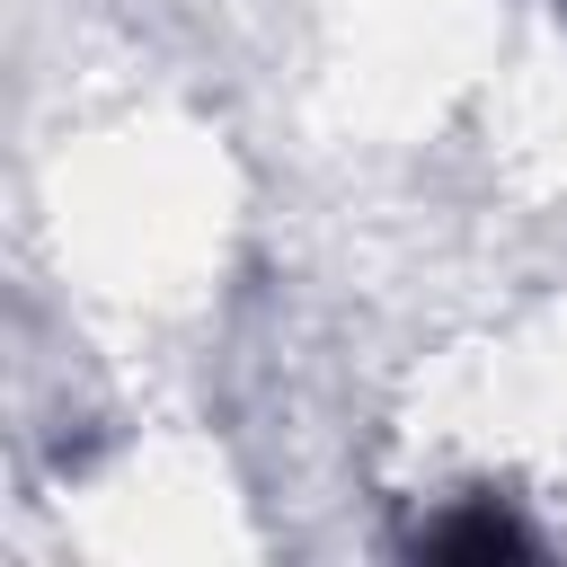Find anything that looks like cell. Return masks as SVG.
Segmentation results:
<instances>
[{"instance_id": "obj_2", "label": "cell", "mask_w": 567, "mask_h": 567, "mask_svg": "<svg viewBox=\"0 0 567 567\" xmlns=\"http://www.w3.org/2000/svg\"><path fill=\"white\" fill-rule=\"evenodd\" d=\"M558 9H567V0H558Z\"/></svg>"}, {"instance_id": "obj_1", "label": "cell", "mask_w": 567, "mask_h": 567, "mask_svg": "<svg viewBox=\"0 0 567 567\" xmlns=\"http://www.w3.org/2000/svg\"><path fill=\"white\" fill-rule=\"evenodd\" d=\"M408 549H416V558H443V567H496V558H532L540 540L523 532L514 505H496V496H452L434 523H416Z\"/></svg>"}]
</instances>
